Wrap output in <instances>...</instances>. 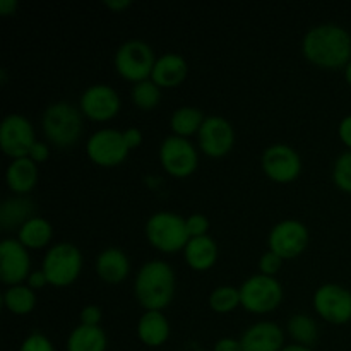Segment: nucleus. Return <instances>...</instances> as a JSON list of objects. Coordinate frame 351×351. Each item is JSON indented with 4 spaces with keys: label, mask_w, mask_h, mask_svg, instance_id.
Listing matches in <instances>:
<instances>
[{
    "label": "nucleus",
    "mask_w": 351,
    "mask_h": 351,
    "mask_svg": "<svg viewBox=\"0 0 351 351\" xmlns=\"http://www.w3.org/2000/svg\"><path fill=\"white\" fill-rule=\"evenodd\" d=\"M302 51L317 67L336 71L351 60V36L339 24H317L305 33Z\"/></svg>",
    "instance_id": "1"
},
{
    "label": "nucleus",
    "mask_w": 351,
    "mask_h": 351,
    "mask_svg": "<svg viewBox=\"0 0 351 351\" xmlns=\"http://www.w3.org/2000/svg\"><path fill=\"white\" fill-rule=\"evenodd\" d=\"M175 271L168 263L153 259L139 267L134 280V295L144 311H163L175 295Z\"/></svg>",
    "instance_id": "2"
},
{
    "label": "nucleus",
    "mask_w": 351,
    "mask_h": 351,
    "mask_svg": "<svg viewBox=\"0 0 351 351\" xmlns=\"http://www.w3.org/2000/svg\"><path fill=\"white\" fill-rule=\"evenodd\" d=\"M41 129L45 137L57 147H71L82 136V112L79 106L67 101H55L45 108L41 115Z\"/></svg>",
    "instance_id": "3"
},
{
    "label": "nucleus",
    "mask_w": 351,
    "mask_h": 351,
    "mask_svg": "<svg viewBox=\"0 0 351 351\" xmlns=\"http://www.w3.org/2000/svg\"><path fill=\"white\" fill-rule=\"evenodd\" d=\"M144 233L151 245L165 254L184 250L191 240L184 216L173 211H158L147 218Z\"/></svg>",
    "instance_id": "4"
},
{
    "label": "nucleus",
    "mask_w": 351,
    "mask_h": 351,
    "mask_svg": "<svg viewBox=\"0 0 351 351\" xmlns=\"http://www.w3.org/2000/svg\"><path fill=\"white\" fill-rule=\"evenodd\" d=\"M41 271L51 287H69L82 271V252L71 242H58L47 250Z\"/></svg>",
    "instance_id": "5"
},
{
    "label": "nucleus",
    "mask_w": 351,
    "mask_h": 351,
    "mask_svg": "<svg viewBox=\"0 0 351 351\" xmlns=\"http://www.w3.org/2000/svg\"><path fill=\"white\" fill-rule=\"evenodd\" d=\"M156 55L149 43L144 40H127L117 48L115 51V69L123 79L130 82H141L151 79Z\"/></svg>",
    "instance_id": "6"
},
{
    "label": "nucleus",
    "mask_w": 351,
    "mask_h": 351,
    "mask_svg": "<svg viewBox=\"0 0 351 351\" xmlns=\"http://www.w3.org/2000/svg\"><path fill=\"white\" fill-rule=\"evenodd\" d=\"M240 304L252 314H267L283 302V287L274 276L252 274L239 287Z\"/></svg>",
    "instance_id": "7"
},
{
    "label": "nucleus",
    "mask_w": 351,
    "mask_h": 351,
    "mask_svg": "<svg viewBox=\"0 0 351 351\" xmlns=\"http://www.w3.org/2000/svg\"><path fill=\"white\" fill-rule=\"evenodd\" d=\"M86 153H88L89 160L98 167L112 168L122 165L129 156L130 149L127 146L123 132L105 127L88 137Z\"/></svg>",
    "instance_id": "8"
},
{
    "label": "nucleus",
    "mask_w": 351,
    "mask_h": 351,
    "mask_svg": "<svg viewBox=\"0 0 351 351\" xmlns=\"http://www.w3.org/2000/svg\"><path fill=\"white\" fill-rule=\"evenodd\" d=\"M160 163L171 177L185 178L197 168L199 153L187 137L171 134L160 144Z\"/></svg>",
    "instance_id": "9"
},
{
    "label": "nucleus",
    "mask_w": 351,
    "mask_h": 351,
    "mask_svg": "<svg viewBox=\"0 0 351 351\" xmlns=\"http://www.w3.org/2000/svg\"><path fill=\"white\" fill-rule=\"evenodd\" d=\"M36 132L29 119L21 113H9L0 123V147L12 160L26 158L36 143Z\"/></svg>",
    "instance_id": "10"
},
{
    "label": "nucleus",
    "mask_w": 351,
    "mask_h": 351,
    "mask_svg": "<svg viewBox=\"0 0 351 351\" xmlns=\"http://www.w3.org/2000/svg\"><path fill=\"white\" fill-rule=\"evenodd\" d=\"M308 245V230L300 219L287 218L278 221L267 235V247L281 259L300 256Z\"/></svg>",
    "instance_id": "11"
},
{
    "label": "nucleus",
    "mask_w": 351,
    "mask_h": 351,
    "mask_svg": "<svg viewBox=\"0 0 351 351\" xmlns=\"http://www.w3.org/2000/svg\"><path fill=\"white\" fill-rule=\"evenodd\" d=\"M315 312L331 324L351 321V291L338 283H326L315 290L312 298Z\"/></svg>",
    "instance_id": "12"
},
{
    "label": "nucleus",
    "mask_w": 351,
    "mask_h": 351,
    "mask_svg": "<svg viewBox=\"0 0 351 351\" xmlns=\"http://www.w3.org/2000/svg\"><path fill=\"white\" fill-rule=\"evenodd\" d=\"M261 167L273 182L290 184L302 173V158L298 151L288 144H273L263 153Z\"/></svg>",
    "instance_id": "13"
},
{
    "label": "nucleus",
    "mask_w": 351,
    "mask_h": 351,
    "mask_svg": "<svg viewBox=\"0 0 351 351\" xmlns=\"http://www.w3.org/2000/svg\"><path fill=\"white\" fill-rule=\"evenodd\" d=\"M199 147L209 158H223L235 146V129L221 115L206 117L197 134Z\"/></svg>",
    "instance_id": "14"
},
{
    "label": "nucleus",
    "mask_w": 351,
    "mask_h": 351,
    "mask_svg": "<svg viewBox=\"0 0 351 351\" xmlns=\"http://www.w3.org/2000/svg\"><path fill=\"white\" fill-rule=\"evenodd\" d=\"M79 108L82 115L95 122H106L112 120L120 110V95L115 88L108 84H91L82 91L79 98Z\"/></svg>",
    "instance_id": "15"
},
{
    "label": "nucleus",
    "mask_w": 351,
    "mask_h": 351,
    "mask_svg": "<svg viewBox=\"0 0 351 351\" xmlns=\"http://www.w3.org/2000/svg\"><path fill=\"white\" fill-rule=\"evenodd\" d=\"M31 274V257L26 247L17 239L0 242V280L9 287L23 285Z\"/></svg>",
    "instance_id": "16"
},
{
    "label": "nucleus",
    "mask_w": 351,
    "mask_h": 351,
    "mask_svg": "<svg viewBox=\"0 0 351 351\" xmlns=\"http://www.w3.org/2000/svg\"><path fill=\"white\" fill-rule=\"evenodd\" d=\"M242 351H281L285 332L276 322L259 321L249 326L240 338Z\"/></svg>",
    "instance_id": "17"
},
{
    "label": "nucleus",
    "mask_w": 351,
    "mask_h": 351,
    "mask_svg": "<svg viewBox=\"0 0 351 351\" xmlns=\"http://www.w3.org/2000/svg\"><path fill=\"white\" fill-rule=\"evenodd\" d=\"M187 72V60L180 53L168 51V53L160 55L154 62L151 81L160 86V88H177L185 81Z\"/></svg>",
    "instance_id": "18"
},
{
    "label": "nucleus",
    "mask_w": 351,
    "mask_h": 351,
    "mask_svg": "<svg viewBox=\"0 0 351 351\" xmlns=\"http://www.w3.org/2000/svg\"><path fill=\"white\" fill-rule=\"evenodd\" d=\"M96 274L105 283H122L130 274V261L127 254L119 247H106L96 257Z\"/></svg>",
    "instance_id": "19"
},
{
    "label": "nucleus",
    "mask_w": 351,
    "mask_h": 351,
    "mask_svg": "<svg viewBox=\"0 0 351 351\" xmlns=\"http://www.w3.org/2000/svg\"><path fill=\"white\" fill-rule=\"evenodd\" d=\"M170 322L161 311H146L137 321V338L149 348H160L170 338Z\"/></svg>",
    "instance_id": "20"
},
{
    "label": "nucleus",
    "mask_w": 351,
    "mask_h": 351,
    "mask_svg": "<svg viewBox=\"0 0 351 351\" xmlns=\"http://www.w3.org/2000/svg\"><path fill=\"white\" fill-rule=\"evenodd\" d=\"M219 256L218 243L213 237H194L184 249V259L194 271H208L216 264Z\"/></svg>",
    "instance_id": "21"
},
{
    "label": "nucleus",
    "mask_w": 351,
    "mask_h": 351,
    "mask_svg": "<svg viewBox=\"0 0 351 351\" xmlns=\"http://www.w3.org/2000/svg\"><path fill=\"white\" fill-rule=\"evenodd\" d=\"M38 165L29 156L17 158L5 170V182L16 195H27L38 184Z\"/></svg>",
    "instance_id": "22"
},
{
    "label": "nucleus",
    "mask_w": 351,
    "mask_h": 351,
    "mask_svg": "<svg viewBox=\"0 0 351 351\" xmlns=\"http://www.w3.org/2000/svg\"><path fill=\"white\" fill-rule=\"evenodd\" d=\"M106 332L101 326L79 324L69 335L65 350L67 351H106Z\"/></svg>",
    "instance_id": "23"
},
{
    "label": "nucleus",
    "mask_w": 351,
    "mask_h": 351,
    "mask_svg": "<svg viewBox=\"0 0 351 351\" xmlns=\"http://www.w3.org/2000/svg\"><path fill=\"white\" fill-rule=\"evenodd\" d=\"M34 216V202L26 195H12L0 206V225L3 230L21 228Z\"/></svg>",
    "instance_id": "24"
},
{
    "label": "nucleus",
    "mask_w": 351,
    "mask_h": 351,
    "mask_svg": "<svg viewBox=\"0 0 351 351\" xmlns=\"http://www.w3.org/2000/svg\"><path fill=\"white\" fill-rule=\"evenodd\" d=\"M51 237H53V226L41 216H33L31 219H27L17 232V240L27 250L43 249L51 242Z\"/></svg>",
    "instance_id": "25"
},
{
    "label": "nucleus",
    "mask_w": 351,
    "mask_h": 351,
    "mask_svg": "<svg viewBox=\"0 0 351 351\" xmlns=\"http://www.w3.org/2000/svg\"><path fill=\"white\" fill-rule=\"evenodd\" d=\"M206 117L202 110L197 106H180L175 110L170 117V127L173 130L175 136L180 137H191L192 134H199L202 123H204Z\"/></svg>",
    "instance_id": "26"
},
{
    "label": "nucleus",
    "mask_w": 351,
    "mask_h": 351,
    "mask_svg": "<svg viewBox=\"0 0 351 351\" xmlns=\"http://www.w3.org/2000/svg\"><path fill=\"white\" fill-rule=\"evenodd\" d=\"M3 307L16 315H27L36 307V293L27 285H14L2 295Z\"/></svg>",
    "instance_id": "27"
},
{
    "label": "nucleus",
    "mask_w": 351,
    "mask_h": 351,
    "mask_svg": "<svg viewBox=\"0 0 351 351\" xmlns=\"http://www.w3.org/2000/svg\"><path fill=\"white\" fill-rule=\"evenodd\" d=\"M288 335L291 336L297 345L308 346L312 348V345H315L319 338V326L315 322L314 317L307 314H293L290 317L287 324Z\"/></svg>",
    "instance_id": "28"
},
{
    "label": "nucleus",
    "mask_w": 351,
    "mask_h": 351,
    "mask_svg": "<svg viewBox=\"0 0 351 351\" xmlns=\"http://www.w3.org/2000/svg\"><path fill=\"white\" fill-rule=\"evenodd\" d=\"M130 98H132V103L139 110H144V112H149V110L156 108L161 101V88L158 84H154L151 79H146V81L136 82L130 89Z\"/></svg>",
    "instance_id": "29"
},
{
    "label": "nucleus",
    "mask_w": 351,
    "mask_h": 351,
    "mask_svg": "<svg viewBox=\"0 0 351 351\" xmlns=\"http://www.w3.org/2000/svg\"><path fill=\"white\" fill-rule=\"evenodd\" d=\"M240 305H242L240 304V290L235 287H230V285L215 288L209 295V307L218 314H228Z\"/></svg>",
    "instance_id": "30"
},
{
    "label": "nucleus",
    "mask_w": 351,
    "mask_h": 351,
    "mask_svg": "<svg viewBox=\"0 0 351 351\" xmlns=\"http://www.w3.org/2000/svg\"><path fill=\"white\" fill-rule=\"evenodd\" d=\"M332 180L339 191L351 194V151H345L336 158L332 167Z\"/></svg>",
    "instance_id": "31"
},
{
    "label": "nucleus",
    "mask_w": 351,
    "mask_h": 351,
    "mask_svg": "<svg viewBox=\"0 0 351 351\" xmlns=\"http://www.w3.org/2000/svg\"><path fill=\"white\" fill-rule=\"evenodd\" d=\"M19 351H55V346L48 336L40 331H34L23 339Z\"/></svg>",
    "instance_id": "32"
},
{
    "label": "nucleus",
    "mask_w": 351,
    "mask_h": 351,
    "mask_svg": "<svg viewBox=\"0 0 351 351\" xmlns=\"http://www.w3.org/2000/svg\"><path fill=\"white\" fill-rule=\"evenodd\" d=\"M185 225H187V232L191 239L208 235L209 219L208 216L201 215V213H194V215H191L189 218H185Z\"/></svg>",
    "instance_id": "33"
},
{
    "label": "nucleus",
    "mask_w": 351,
    "mask_h": 351,
    "mask_svg": "<svg viewBox=\"0 0 351 351\" xmlns=\"http://www.w3.org/2000/svg\"><path fill=\"white\" fill-rule=\"evenodd\" d=\"M281 264H283V259H281L278 254L267 250V252H264L259 259L261 274H266V276H274V274L281 269Z\"/></svg>",
    "instance_id": "34"
},
{
    "label": "nucleus",
    "mask_w": 351,
    "mask_h": 351,
    "mask_svg": "<svg viewBox=\"0 0 351 351\" xmlns=\"http://www.w3.org/2000/svg\"><path fill=\"white\" fill-rule=\"evenodd\" d=\"M79 321L84 326H99L101 322V308L98 305H86L79 314Z\"/></svg>",
    "instance_id": "35"
},
{
    "label": "nucleus",
    "mask_w": 351,
    "mask_h": 351,
    "mask_svg": "<svg viewBox=\"0 0 351 351\" xmlns=\"http://www.w3.org/2000/svg\"><path fill=\"white\" fill-rule=\"evenodd\" d=\"M27 156H29L36 165L45 163V161L48 160V156H50V147H48V144L43 143V141H36V143L33 144V147H31Z\"/></svg>",
    "instance_id": "36"
},
{
    "label": "nucleus",
    "mask_w": 351,
    "mask_h": 351,
    "mask_svg": "<svg viewBox=\"0 0 351 351\" xmlns=\"http://www.w3.org/2000/svg\"><path fill=\"white\" fill-rule=\"evenodd\" d=\"M47 285H50V283H48V280H47V276H45L43 271L41 269L31 271V274L27 276V287H29L31 290H34V291L43 290Z\"/></svg>",
    "instance_id": "37"
},
{
    "label": "nucleus",
    "mask_w": 351,
    "mask_h": 351,
    "mask_svg": "<svg viewBox=\"0 0 351 351\" xmlns=\"http://www.w3.org/2000/svg\"><path fill=\"white\" fill-rule=\"evenodd\" d=\"M123 137H125V143L130 151L139 147L141 143H143V132H141V129H137V127H129V129L123 130Z\"/></svg>",
    "instance_id": "38"
},
{
    "label": "nucleus",
    "mask_w": 351,
    "mask_h": 351,
    "mask_svg": "<svg viewBox=\"0 0 351 351\" xmlns=\"http://www.w3.org/2000/svg\"><path fill=\"white\" fill-rule=\"evenodd\" d=\"M338 136L341 143L351 151V115H346L338 125Z\"/></svg>",
    "instance_id": "39"
},
{
    "label": "nucleus",
    "mask_w": 351,
    "mask_h": 351,
    "mask_svg": "<svg viewBox=\"0 0 351 351\" xmlns=\"http://www.w3.org/2000/svg\"><path fill=\"white\" fill-rule=\"evenodd\" d=\"M213 351H242V345H240V339L219 338L213 346Z\"/></svg>",
    "instance_id": "40"
},
{
    "label": "nucleus",
    "mask_w": 351,
    "mask_h": 351,
    "mask_svg": "<svg viewBox=\"0 0 351 351\" xmlns=\"http://www.w3.org/2000/svg\"><path fill=\"white\" fill-rule=\"evenodd\" d=\"M19 2L17 0H0V14L2 16H12L16 14Z\"/></svg>",
    "instance_id": "41"
},
{
    "label": "nucleus",
    "mask_w": 351,
    "mask_h": 351,
    "mask_svg": "<svg viewBox=\"0 0 351 351\" xmlns=\"http://www.w3.org/2000/svg\"><path fill=\"white\" fill-rule=\"evenodd\" d=\"M105 5L108 7L110 10H115V12H120V10H125L132 5L130 0H105Z\"/></svg>",
    "instance_id": "42"
},
{
    "label": "nucleus",
    "mask_w": 351,
    "mask_h": 351,
    "mask_svg": "<svg viewBox=\"0 0 351 351\" xmlns=\"http://www.w3.org/2000/svg\"><path fill=\"white\" fill-rule=\"evenodd\" d=\"M281 351H312V348H308V346H302V345H297V343H291V345H285Z\"/></svg>",
    "instance_id": "43"
},
{
    "label": "nucleus",
    "mask_w": 351,
    "mask_h": 351,
    "mask_svg": "<svg viewBox=\"0 0 351 351\" xmlns=\"http://www.w3.org/2000/svg\"><path fill=\"white\" fill-rule=\"evenodd\" d=\"M345 77H346V82L351 86V60L346 64V67H345Z\"/></svg>",
    "instance_id": "44"
}]
</instances>
